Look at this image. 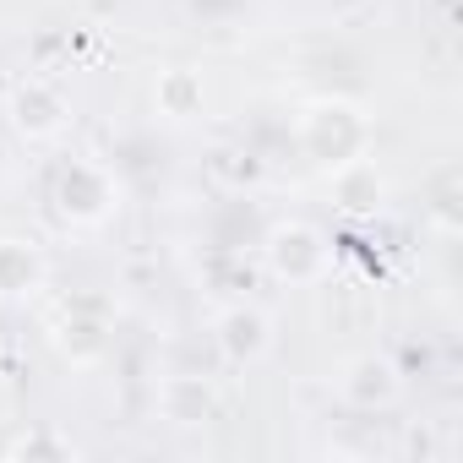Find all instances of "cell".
<instances>
[{
	"label": "cell",
	"instance_id": "obj_1",
	"mask_svg": "<svg viewBox=\"0 0 463 463\" xmlns=\"http://www.w3.org/2000/svg\"><path fill=\"white\" fill-rule=\"evenodd\" d=\"M295 147L322 175H333V169H344V164H354L376 147V120L354 99L322 93V99H306L295 109Z\"/></svg>",
	"mask_w": 463,
	"mask_h": 463
},
{
	"label": "cell",
	"instance_id": "obj_2",
	"mask_svg": "<svg viewBox=\"0 0 463 463\" xmlns=\"http://www.w3.org/2000/svg\"><path fill=\"white\" fill-rule=\"evenodd\" d=\"M262 268L268 279L289 284V289H317L333 279V241L327 229H317L311 218H279L262 235Z\"/></svg>",
	"mask_w": 463,
	"mask_h": 463
},
{
	"label": "cell",
	"instance_id": "obj_3",
	"mask_svg": "<svg viewBox=\"0 0 463 463\" xmlns=\"http://www.w3.org/2000/svg\"><path fill=\"white\" fill-rule=\"evenodd\" d=\"M50 202L71 229H104L120 213V180L99 158H66L50 180Z\"/></svg>",
	"mask_w": 463,
	"mask_h": 463
},
{
	"label": "cell",
	"instance_id": "obj_4",
	"mask_svg": "<svg viewBox=\"0 0 463 463\" xmlns=\"http://www.w3.org/2000/svg\"><path fill=\"white\" fill-rule=\"evenodd\" d=\"M6 120H12V131L23 142L50 147V142H61L71 131V99L50 77H23L12 88V99H6Z\"/></svg>",
	"mask_w": 463,
	"mask_h": 463
},
{
	"label": "cell",
	"instance_id": "obj_5",
	"mask_svg": "<svg viewBox=\"0 0 463 463\" xmlns=\"http://www.w3.org/2000/svg\"><path fill=\"white\" fill-rule=\"evenodd\" d=\"M279 333H273V317L251 300H235V306H223L213 317V349L223 365H235V371H257L268 354H273Z\"/></svg>",
	"mask_w": 463,
	"mask_h": 463
},
{
	"label": "cell",
	"instance_id": "obj_6",
	"mask_svg": "<svg viewBox=\"0 0 463 463\" xmlns=\"http://www.w3.org/2000/svg\"><path fill=\"white\" fill-rule=\"evenodd\" d=\"M50 344L71 371H99L115 354V322L99 306H66L50 322Z\"/></svg>",
	"mask_w": 463,
	"mask_h": 463
},
{
	"label": "cell",
	"instance_id": "obj_7",
	"mask_svg": "<svg viewBox=\"0 0 463 463\" xmlns=\"http://www.w3.org/2000/svg\"><path fill=\"white\" fill-rule=\"evenodd\" d=\"M338 392H344L349 409L376 414V409H392L403 398V376H398V365L387 354H354L344 365V376H338Z\"/></svg>",
	"mask_w": 463,
	"mask_h": 463
},
{
	"label": "cell",
	"instance_id": "obj_8",
	"mask_svg": "<svg viewBox=\"0 0 463 463\" xmlns=\"http://www.w3.org/2000/svg\"><path fill=\"white\" fill-rule=\"evenodd\" d=\"M153 409H158V420H164V425H175V430H196V425H207V420L218 414V387H213L207 376L175 371V376H164V382H158Z\"/></svg>",
	"mask_w": 463,
	"mask_h": 463
},
{
	"label": "cell",
	"instance_id": "obj_9",
	"mask_svg": "<svg viewBox=\"0 0 463 463\" xmlns=\"http://www.w3.org/2000/svg\"><path fill=\"white\" fill-rule=\"evenodd\" d=\"M50 279V257L28 235H0V300H28Z\"/></svg>",
	"mask_w": 463,
	"mask_h": 463
},
{
	"label": "cell",
	"instance_id": "obj_10",
	"mask_svg": "<svg viewBox=\"0 0 463 463\" xmlns=\"http://www.w3.org/2000/svg\"><path fill=\"white\" fill-rule=\"evenodd\" d=\"M327 185H333V196H338V207H344L349 218H365V213H376V207L387 202V180H382V169H376L371 153L354 158V164H344V169H333Z\"/></svg>",
	"mask_w": 463,
	"mask_h": 463
},
{
	"label": "cell",
	"instance_id": "obj_11",
	"mask_svg": "<svg viewBox=\"0 0 463 463\" xmlns=\"http://www.w3.org/2000/svg\"><path fill=\"white\" fill-rule=\"evenodd\" d=\"M153 109H158L164 120H196V115L207 109V82H202V71H191V66L158 71V77H153Z\"/></svg>",
	"mask_w": 463,
	"mask_h": 463
},
{
	"label": "cell",
	"instance_id": "obj_12",
	"mask_svg": "<svg viewBox=\"0 0 463 463\" xmlns=\"http://www.w3.org/2000/svg\"><path fill=\"white\" fill-rule=\"evenodd\" d=\"M6 452H12V458H71L77 447H71L66 436H55V430H28V436H17Z\"/></svg>",
	"mask_w": 463,
	"mask_h": 463
}]
</instances>
